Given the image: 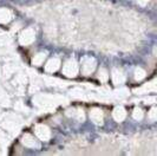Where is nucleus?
<instances>
[{
    "instance_id": "obj_15",
    "label": "nucleus",
    "mask_w": 157,
    "mask_h": 156,
    "mask_svg": "<svg viewBox=\"0 0 157 156\" xmlns=\"http://www.w3.org/2000/svg\"><path fill=\"white\" fill-rule=\"evenodd\" d=\"M149 118L154 122V121H156V118H157V111L155 108H152L151 109V111H150V114H149Z\"/></svg>"
},
{
    "instance_id": "obj_13",
    "label": "nucleus",
    "mask_w": 157,
    "mask_h": 156,
    "mask_svg": "<svg viewBox=\"0 0 157 156\" xmlns=\"http://www.w3.org/2000/svg\"><path fill=\"white\" fill-rule=\"evenodd\" d=\"M98 78L101 82H106L109 79V73L105 69H101L99 70V73H98Z\"/></svg>"
},
{
    "instance_id": "obj_1",
    "label": "nucleus",
    "mask_w": 157,
    "mask_h": 156,
    "mask_svg": "<svg viewBox=\"0 0 157 156\" xmlns=\"http://www.w3.org/2000/svg\"><path fill=\"white\" fill-rule=\"evenodd\" d=\"M79 72V66L75 59H69L63 65V75L66 77H76Z\"/></svg>"
},
{
    "instance_id": "obj_2",
    "label": "nucleus",
    "mask_w": 157,
    "mask_h": 156,
    "mask_svg": "<svg viewBox=\"0 0 157 156\" xmlns=\"http://www.w3.org/2000/svg\"><path fill=\"white\" fill-rule=\"evenodd\" d=\"M34 39H36V32L31 27L25 29L20 33V36H19V41H20V44L24 45V46H27V45L32 44L34 41Z\"/></svg>"
},
{
    "instance_id": "obj_3",
    "label": "nucleus",
    "mask_w": 157,
    "mask_h": 156,
    "mask_svg": "<svg viewBox=\"0 0 157 156\" xmlns=\"http://www.w3.org/2000/svg\"><path fill=\"white\" fill-rule=\"evenodd\" d=\"M96 69V60L91 57H85L82 60V73L89 76L91 75Z\"/></svg>"
},
{
    "instance_id": "obj_10",
    "label": "nucleus",
    "mask_w": 157,
    "mask_h": 156,
    "mask_svg": "<svg viewBox=\"0 0 157 156\" xmlns=\"http://www.w3.org/2000/svg\"><path fill=\"white\" fill-rule=\"evenodd\" d=\"M112 116L113 118L117 121V122H122V121H124L126 117V112L124 108H122V107H117V108H115L113 110V112H112Z\"/></svg>"
},
{
    "instance_id": "obj_7",
    "label": "nucleus",
    "mask_w": 157,
    "mask_h": 156,
    "mask_svg": "<svg viewBox=\"0 0 157 156\" xmlns=\"http://www.w3.org/2000/svg\"><path fill=\"white\" fill-rule=\"evenodd\" d=\"M90 118H91V121L94 122V124H98V125L102 124V123H103V118H104L102 110L92 109L91 111H90Z\"/></svg>"
},
{
    "instance_id": "obj_16",
    "label": "nucleus",
    "mask_w": 157,
    "mask_h": 156,
    "mask_svg": "<svg viewBox=\"0 0 157 156\" xmlns=\"http://www.w3.org/2000/svg\"><path fill=\"white\" fill-rule=\"evenodd\" d=\"M137 2H138V5H141V6H145L148 2H149V0H136Z\"/></svg>"
},
{
    "instance_id": "obj_11",
    "label": "nucleus",
    "mask_w": 157,
    "mask_h": 156,
    "mask_svg": "<svg viewBox=\"0 0 157 156\" xmlns=\"http://www.w3.org/2000/svg\"><path fill=\"white\" fill-rule=\"evenodd\" d=\"M46 58V53L45 52H40V53H37L32 58V64L36 65V66H40L44 64V60Z\"/></svg>"
},
{
    "instance_id": "obj_9",
    "label": "nucleus",
    "mask_w": 157,
    "mask_h": 156,
    "mask_svg": "<svg viewBox=\"0 0 157 156\" xmlns=\"http://www.w3.org/2000/svg\"><path fill=\"white\" fill-rule=\"evenodd\" d=\"M13 14L8 8H0V24H7L12 20Z\"/></svg>"
},
{
    "instance_id": "obj_6",
    "label": "nucleus",
    "mask_w": 157,
    "mask_h": 156,
    "mask_svg": "<svg viewBox=\"0 0 157 156\" xmlns=\"http://www.w3.org/2000/svg\"><path fill=\"white\" fill-rule=\"evenodd\" d=\"M21 142H23L24 146L27 147V148H39V143L30 134H25L23 136V138H21Z\"/></svg>"
},
{
    "instance_id": "obj_8",
    "label": "nucleus",
    "mask_w": 157,
    "mask_h": 156,
    "mask_svg": "<svg viewBox=\"0 0 157 156\" xmlns=\"http://www.w3.org/2000/svg\"><path fill=\"white\" fill-rule=\"evenodd\" d=\"M111 79H112V82H113V84H122V83H124V80H125V76H124V73H122V71L117 70V69H113L112 72H111Z\"/></svg>"
},
{
    "instance_id": "obj_12",
    "label": "nucleus",
    "mask_w": 157,
    "mask_h": 156,
    "mask_svg": "<svg viewBox=\"0 0 157 156\" xmlns=\"http://www.w3.org/2000/svg\"><path fill=\"white\" fill-rule=\"evenodd\" d=\"M145 76H147V72L143 70L142 68H137V69H136V71H135V79H136L137 82L143 80V79L145 78Z\"/></svg>"
},
{
    "instance_id": "obj_14",
    "label": "nucleus",
    "mask_w": 157,
    "mask_h": 156,
    "mask_svg": "<svg viewBox=\"0 0 157 156\" xmlns=\"http://www.w3.org/2000/svg\"><path fill=\"white\" fill-rule=\"evenodd\" d=\"M132 117H134L136 121H141L142 118L144 117V114H143V111L140 108H136L134 110V112H132Z\"/></svg>"
},
{
    "instance_id": "obj_4",
    "label": "nucleus",
    "mask_w": 157,
    "mask_h": 156,
    "mask_svg": "<svg viewBox=\"0 0 157 156\" xmlns=\"http://www.w3.org/2000/svg\"><path fill=\"white\" fill-rule=\"evenodd\" d=\"M34 134L40 141H48L51 137V131L45 124H38L34 128Z\"/></svg>"
},
{
    "instance_id": "obj_5",
    "label": "nucleus",
    "mask_w": 157,
    "mask_h": 156,
    "mask_svg": "<svg viewBox=\"0 0 157 156\" xmlns=\"http://www.w3.org/2000/svg\"><path fill=\"white\" fill-rule=\"evenodd\" d=\"M59 68H60V60L58 58H51L45 64V71L48 73H53L56 71H58Z\"/></svg>"
}]
</instances>
